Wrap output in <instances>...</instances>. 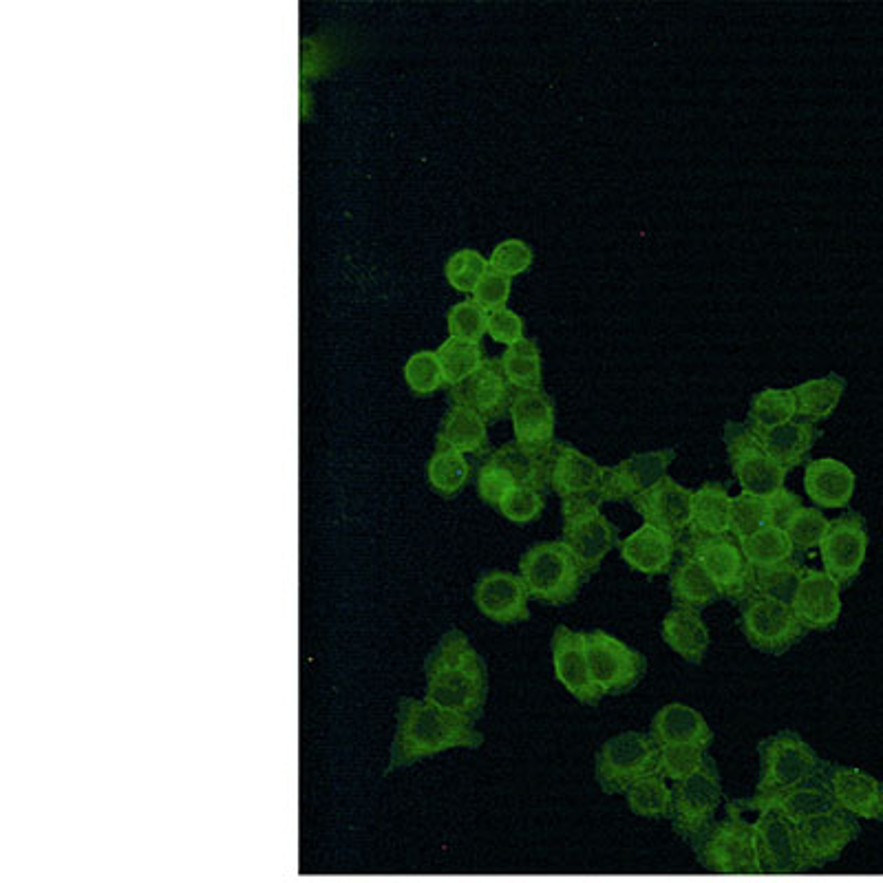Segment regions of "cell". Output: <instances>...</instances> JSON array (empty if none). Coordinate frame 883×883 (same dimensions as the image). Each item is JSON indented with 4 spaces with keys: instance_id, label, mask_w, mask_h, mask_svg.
<instances>
[{
    "instance_id": "31",
    "label": "cell",
    "mask_w": 883,
    "mask_h": 883,
    "mask_svg": "<svg viewBox=\"0 0 883 883\" xmlns=\"http://www.w3.org/2000/svg\"><path fill=\"white\" fill-rule=\"evenodd\" d=\"M555 455H557V444L544 446V449H533V446L510 442L504 444L502 449H497L491 457L513 473L515 482L519 486H533L539 488L541 493H546V488H550V475H552V464H555Z\"/></svg>"
},
{
    "instance_id": "6",
    "label": "cell",
    "mask_w": 883,
    "mask_h": 883,
    "mask_svg": "<svg viewBox=\"0 0 883 883\" xmlns=\"http://www.w3.org/2000/svg\"><path fill=\"white\" fill-rule=\"evenodd\" d=\"M561 517L563 544L570 548L579 566L588 572V577L599 572L605 557L610 555L614 546L621 544L619 528L603 515L601 504L594 495L563 499Z\"/></svg>"
},
{
    "instance_id": "30",
    "label": "cell",
    "mask_w": 883,
    "mask_h": 883,
    "mask_svg": "<svg viewBox=\"0 0 883 883\" xmlns=\"http://www.w3.org/2000/svg\"><path fill=\"white\" fill-rule=\"evenodd\" d=\"M751 433L758 438L764 453H767L775 464L786 468V471L800 466L819 438L815 424L802 418L786 422L778 429L751 431Z\"/></svg>"
},
{
    "instance_id": "51",
    "label": "cell",
    "mask_w": 883,
    "mask_h": 883,
    "mask_svg": "<svg viewBox=\"0 0 883 883\" xmlns=\"http://www.w3.org/2000/svg\"><path fill=\"white\" fill-rule=\"evenodd\" d=\"M515 486L517 482L513 473H510L506 466L495 462L493 457H488V460L480 466V471H477V493H480L486 504H491L495 508Z\"/></svg>"
},
{
    "instance_id": "1",
    "label": "cell",
    "mask_w": 883,
    "mask_h": 883,
    "mask_svg": "<svg viewBox=\"0 0 883 883\" xmlns=\"http://www.w3.org/2000/svg\"><path fill=\"white\" fill-rule=\"evenodd\" d=\"M488 669L460 630L446 632L424 663V700L475 725L484 716Z\"/></svg>"
},
{
    "instance_id": "53",
    "label": "cell",
    "mask_w": 883,
    "mask_h": 883,
    "mask_svg": "<svg viewBox=\"0 0 883 883\" xmlns=\"http://www.w3.org/2000/svg\"><path fill=\"white\" fill-rule=\"evenodd\" d=\"M486 334L491 336L495 343L502 345H515L524 338V321L513 310H499L488 314V329Z\"/></svg>"
},
{
    "instance_id": "20",
    "label": "cell",
    "mask_w": 883,
    "mask_h": 883,
    "mask_svg": "<svg viewBox=\"0 0 883 883\" xmlns=\"http://www.w3.org/2000/svg\"><path fill=\"white\" fill-rule=\"evenodd\" d=\"M791 610L806 632L833 630L842 616V588L824 570L806 568Z\"/></svg>"
},
{
    "instance_id": "14",
    "label": "cell",
    "mask_w": 883,
    "mask_h": 883,
    "mask_svg": "<svg viewBox=\"0 0 883 883\" xmlns=\"http://www.w3.org/2000/svg\"><path fill=\"white\" fill-rule=\"evenodd\" d=\"M674 449H658L647 453H636L627 460L605 468L603 482L594 499L603 506L608 502H623L645 493L667 475V468L674 464Z\"/></svg>"
},
{
    "instance_id": "8",
    "label": "cell",
    "mask_w": 883,
    "mask_h": 883,
    "mask_svg": "<svg viewBox=\"0 0 883 883\" xmlns=\"http://www.w3.org/2000/svg\"><path fill=\"white\" fill-rule=\"evenodd\" d=\"M725 800L716 760L709 758L689 778L674 784V831L685 839H698L716 824V813Z\"/></svg>"
},
{
    "instance_id": "40",
    "label": "cell",
    "mask_w": 883,
    "mask_h": 883,
    "mask_svg": "<svg viewBox=\"0 0 883 883\" xmlns=\"http://www.w3.org/2000/svg\"><path fill=\"white\" fill-rule=\"evenodd\" d=\"M804 572L806 566L797 557L778 563V566L753 570V594H762L767 599L791 605Z\"/></svg>"
},
{
    "instance_id": "17",
    "label": "cell",
    "mask_w": 883,
    "mask_h": 883,
    "mask_svg": "<svg viewBox=\"0 0 883 883\" xmlns=\"http://www.w3.org/2000/svg\"><path fill=\"white\" fill-rule=\"evenodd\" d=\"M634 510L643 517V524H652L665 530L680 541L685 533H689L691 524V506H694V491H689L683 484H678L674 477L665 475L661 482L647 488L645 493L630 499Z\"/></svg>"
},
{
    "instance_id": "36",
    "label": "cell",
    "mask_w": 883,
    "mask_h": 883,
    "mask_svg": "<svg viewBox=\"0 0 883 883\" xmlns=\"http://www.w3.org/2000/svg\"><path fill=\"white\" fill-rule=\"evenodd\" d=\"M630 811L647 819H667L674 815V789L667 784L663 773L645 775L625 791Z\"/></svg>"
},
{
    "instance_id": "19",
    "label": "cell",
    "mask_w": 883,
    "mask_h": 883,
    "mask_svg": "<svg viewBox=\"0 0 883 883\" xmlns=\"http://www.w3.org/2000/svg\"><path fill=\"white\" fill-rule=\"evenodd\" d=\"M822 780L844 813L883 822V782L875 775L846 764H828Z\"/></svg>"
},
{
    "instance_id": "48",
    "label": "cell",
    "mask_w": 883,
    "mask_h": 883,
    "mask_svg": "<svg viewBox=\"0 0 883 883\" xmlns=\"http://www.w3.org/2000/svg\"><path fill=\"white\" fill-rule=\"evenodd\" d=\"M709 758L707 749L691 747V744H676V747H661V773L667 782H680L694 775Z\"/></svg>"
},
{
    "instance_id": "23",
    "label": "cell",
    "mask_w": 883,
    "mask_h": 883,
    "mask_svg": "<svg viewBox=\"0 0 883 883\" xmlns=\"http://www.w3.org/2000/svg\"><path fill=\"white\" fill-rule=\"evenodd\" d=\"M758 866L767 872H791L804 864L797 831L791 822L773 811H762L753 822Z\"/></svg>"
},
{
    "instance_id": "7",
    "label": "cell",
    "mask_w": 883,
    "mask_h": 883,
    "mask_svg": "<svg viewBox=\"0 0 883 883\" xmlns=\"http://www.w3.org/2000/svg\"><path fill=\"white\" fill-rule=\"evenodd\" d=\"M678 552L700 563L716 583L720 597L740 605L753 594V568L733 535L687 537L678 541Z\"/></svg>"
},
{
    "instance_id": "34",
    "label": "cell",
    "mask_w": 883,
    "mask_h": 883,
    "mask_svg": "<svg viewBox=\"0 0 883 883\" xmlns=\"http://www.w3.org/2000/svg\"><path fill=\"white\" fill-rule=\"evenodd\" d=\"M438 442L451 446V449L464 455L482 453L488 449L486 420L475 409L453 402V407L446 411L442 420Z\"/></svg>"
},
{
    "instance_id": "50",
    "label": "cell",
    "mask_w": 883,
    "mask_h": 883,
    "mask_svg": "<svg viewBox=\"0 0 883 883\" xmlns=\"http://www.w3.org/2000/svg\"><path fill=\"white\" fill-rule=\"evenodd\" d=\"M533 261H535L533 248H530L526 241L506 239L493 250L491 259H488V268L506 276V279H513V276L524 274L530 265H533Z\"/></svg>"
},
{
    "instance_id": "26",
    "label": "cell",
    "mask_w": 883,
    "mask_h": 883,
    "mask_svg": "<svg viewBox=\"0 0 883 883\" xmlns=\"http://www.w3.org/2000/svg\"><path fill=\"white\" fill-rule=\"evenodd\" d=\"M647 733L658 744V749L691 744V747L709 751L711 742H714V731H711L709 722L702 718L700 711L683 705V702H672V705L658 709Z\"/></svg>"
},
{
    "instance_id": "27",
    "label": "cell",
    "mask_w": 883,
    "mask_h": 883,
    "mask_svg": "<svg viewBox=\"0 0 883 883\" xmlns=\"http://www.w3.org/2000/svg\"><path fill=\"white\" fill-rule=\"evenodd\" d=\"M605 466L592 460L570 444H557L555 464H552L550 488L552 493L563 499L588 497L599 491L603 482Z\"/></svg>"
},
{
    "instance_id": "42",
    "label": "cell",
    "mask_w": 883,
    "mask_h": 883,
    "mask_svg": "<svg viewBox=\"0 0 883 883\" xmlns=\"http://www.w3.org/2000/svg\"><path fill=\"white\" fill-rule=\"evenodd\" d=\"M438 360L444 374V382L451 387H457L468 376L482 367L484 363V351L480 343H471V340L462 338H446L438 347Z\"/></svg>"
},
{
    "instance_id": "9",
    "label": "cell",
    "mask_w": 883,
    "mask_h": 883,
    "mask_svg": "<svg viewBox=\"0 0 883 883\" xmlns=\"http://www.w3.org/2000/svg\"><path fill=\"white\" fill-rule=\"evenodd\" d=\"M740 630L747 643L762 654L782 656L808 634L797 621L791 605L751 594L740 603Z\"/></svg>"
},
{
    "instance_id": "11",
    "label": "cell",
    "mask_w": 883,
    "mask_h": 883,
    "mask_svg": "<svg viewBox=\"0 0 883 883\" xmlns=\"http://www.w3.org/2000/svg\"><path fill=\"white\" fill-rule=\"evenodd\" d=\"M698 848L702 864L716 872H755L760 868L753 824L742 817V811L731 800L727 802V817L698 839Z\"/></svg>"
},
{
    "instance_id": "25",
    "label": "cell",
    "mask_w": 883,
    "mask_h": 883,
    "mask_svg": "<svg viewBox=\"0 0 883 883\" xmlns=\"http://www.w3.org/2000/svg\"><path fill=\"white\" fill-rule=\"evenodd\" d=\"M619 552L621 559L634 572H641L645 577H658V574H667L674 568L678 541L661 528L643 524L621 541Z\"/></svg>"
},
{
    "instance_id": "33",
    "label": "cell",
    "mask_w": 883,
    "mask_h": 883,
    "mask_svg": "<svg viewBox=\"0 0 883 883\" xmlns=\"http://www.w3.org/2000/svg\"><path fill=\"white\" fill-rule=\"evenodd\" d=\"M669 594H672L674 605H685V608H694L698 612L722 599L709 574L702 570L696 559L687 555H680L676 566L669 570Z\"/></svg>"
},
{
    "instance_id": "15",
    "label": "cell",
    "mask_w": 883,
    "mask_h": 883,
    "mask_svg": "<svg viewBox=\"0 0 883 883\" xmlns=\"http://www.w3.org/2000/svg\"><path fill=\"white\" fill-rule=\"evenodd\" d=\"M552 667L559 683L577 698L581 705L597 707L603 691L594 685L588 663V650H585V632L570 630L568 625H557L550 641Z\"/></svg>"
},
{
    "instance_id": "37",
    "label": "cell",
    "mask_w": 883,
    "mask_h": 883,
    "mask_svg": "<svg viewBox=\"0 0 883 883\" xmlns=\"http://www.w3.org/2000/svg\"><path fill=\"white\" fill-rule=\"evenodd\" d=\"M427 477L435 493L442 497H455L471 477V464L466 462L464 453L438 442L427 466Z\"/></svg>"
},
{
    "instance_id": "13",
    "label": "cell",
    "mask_w": 883,
    "mask_h": 883,
    "mask_svg": "<svg viewBox=\"0 0 883 883\" xmlns=\"http://www.w3.org/2000/svg\"><path fill=\"white\" fill-rule=\"evenodd\" d=\"M868 528L866 519L855 510L831 519L826 537L819 544L824 572L839 588L846 590L859 577L868 557Z\"/></svg>"
},
{
    "instance_id": "52",
    "label": "cell",
    "mask_w": 883,
    "mask_h": 883,
    "mask_svg": "<svg viewBox=\"0 0 883 883\" xmlns=\"http://www.w3.org/2000/svg\"><path fill=\"white\" fill-rule=\"evenodd\" d=\"M508 299H510V279H506V276L497 274L493 270H488V274L484 276L480 285H477L475 292H473V301L488 314L506 310Z\"/></svg>"
},
{
    "instance_id": "38",
    "label": "cell",
    "mask_w": 883,
    "mask_h": 883,
    "mask_svg": "<svg viewBox=\"0 0 883 883\" xmlns=\"http://www.w3.org/2000/svg\"><path fill=\"white\" fill-rule=\"evenodd\" d=\"M797 398L793 389H764L755 393L747 416L751 431H771L795 420Z\"/></svg>"
},
{
    "instance_id": "32",
    "label": "cell",
    "mask_w": 883,
    "mask_h": 883,
    "mask_svg": "<svg viewBox=\"0 0 883 883\" xmlns=\"http://www.w3.org/2000/svg\"><path fill=\"white\" fill-rule=\"evenodd\" d=\"M731 502L733 497L722 484H702L694 493L689 537L731 535Z\"/></svg>"
},
{
    "instance_id": "22",
    "label": "cell",
    "mask_w": 883,
    "mask_h": 883,
    "mask_svg": "<svg viewBox=\"0 0 883 883\" xmlns=\"http://www.w3.org/2000/svg\"><path fill=\"white\" fill-rule=\"evenodd\" d=\"M795 831L806 864H822L839 857V853L859 837L861 828L857 817L844 811H831L795 826Z\"/></svg>"
},
{
    "instance_id": "12",
    "label": "cell",
    "mask_w": 883,
    "mask_h": 883,
    "mask_svg": "<svg viewBox=\"0 0 883 883\" xmlns=\"http://www.w3.org/2000/svg\"><path fill=\"white\" fill-rule=\"evenodd\" d=\"M725 442L729 453V464L733 477H736L742 493L771 497L784 488L786 468L775 464L764 453L758 438L744 424L729 422L725 427Z\"/></svg>"
},
{
    "instance_id": "47",
    "label": "cell",
    "mask_w": 883,
    "mask_h": 883,
    "mask_svg": "<svg viewBox=\"0 0 883 883\" xmlns=\"http://www.w3.org/2000/svg\"><path fill=\"white\" fill-rule=\"evenodd\" d=\"M404 380L420 396H429V393L446 385L438 354L435 351H418V354H413L407 360V365H404Z\"/></svg>"
},
{
    "instance_id": "29",
    "label": "cell",
    "mask_w": 883,
    "mask_h": 883,
    "mask_svg": "<svg viewBox=\"0 0 883 883\" xmlns=\"http://www.w3.org/2000/svg\"><path fill=\"white\" fill-rule=\"evenodd\" d=\"M661 636L669 650L691 665H700L705 661L711 645L709 627L702 621V614L694 608H685V605H674L665 614Z\"/></svg>"
},
{
    "instance_id": "10",
    "label": "cell",
    "mask_w": 883,
    "mask_h": 883,
    "mask_svg": "<svg viewBox=\"0 0 883 883\" xmlns=\"http://www.w3.org/2000/svg\"><path fill=\"white\" fill-rule=\"evenodd\" d=\"M585 650L592 680L603 696L627 694L647 672V658L641 652L603 630L585 632Z\"/></svg>"
},
{
    "instance_id": "35",
    "label": "cell",
    "mask_w": 883,
    "mask_h": 883,
    "mask_svg": "<svg viewBox=\"0 0 883 883\" xmlns=\"http://www.w3.org/2000/svg\"><path fill=\"white\" fill-rule=\"evenodd\" d=\"M846 391V380L837 374L802 382L793 393L797 398V416L808 422H822L833 416Z\"/></svg>"
},
{
    "instance_id": "54",
    "label": "cell",
    "mask_w": 883,
    "mask_h": 883,
    "mask_svg": "<svg viewBox=\"0 0 883 883\" xmlns=\"http://www.w3.org/2000/svg\"><path fill=\"white\" fill-rule=\"evenodd\" d=\"M769 499H771V506H773V526H780V528H784L786 521H789L795 510L802 506V499L797 497L795 493H791L789 488H782V491L771 495Z\"/></svg>"
},
{
    "instance_id": "18",
    "label": "cell",
    "mask_w": 883,
    "mask_h": 883,
    "mask_svg": "<svg viewBox=\"0 0 883 883\" xmlns=\"http://www.w3.org/2000/svg\"><path fill=\"white\" fill-rule=\"evenodd\" d=\"M731 802L736 804L740 811H758V813L773 811L782 815L786 822H791L793 826H800L817 815L842 811L822 778L808 782L804 786H797V789L791 791L755 793L753 797H749V800H731Z\"/></svg>"
},
{
    "instance_id": "41",
    "label": "cell",
    "mask_w": 883,
    "mask_h": 883,
    "mask_svg": "<svg viewBox=\"0 0 883 883\" xmlns=\"http://www.w3.org/2000/svg\"><path fill=\"white\" fill-rule=\"evenodd\" d=\"M499 363L515 389H541V354L535 340L521 338L519 343L510 345Z\"/></svg>"
},
{
    "instance_id": "46",
    "label": "cell",
    "mask_w": 883,
    "mask_h": 883,
    "mask_svg": "<svg viewBox=\"0 0 883 883\" xmlns=\"http://www.w3.org/2000/svg\"><path fill=\"white\" fill-rule=\"evenodd\" d=\"M546 508V495L539 491V488L533 486H515L502 502H499L497 510L502 513V517H506L513 524H530L541 517Z\"/></svg>"
},
{
    "instance_id": "45",
    "label": "cell",
    "mask_w": 883,
    "mask_h": 883,
    "mask_svg": "<svg viewBox=\"0 0 883 883\" xmlns=\"http://www.w3.org/2000/svg\"><path fill=\"white\" fill-rule=\"evenodd\" d=\"M488 261L477 250H460L446 261L444 274L446 281L451 283L453 290L457 292H475V287L488 274Z\"/></svg>"
},
{
    "instance_id": "28",
    "label": "cell",
    "mask_w": 883,
    "mask_h": 883,
    "mask_svg": "<svg viewBox=\"0 0 883 883\" xmlns=\"http://www.w3.org/2000/svg\"><path fill=\"white\" fill-rule=\"evenodd\" d=\"M857 477L835 457H819L806 464L804 491L819 508H846L855 495Z\"/></svg>"
},
{
    "instance_id": "49",
    "label": "cell",
    "mask_w": 883,
    "mask_h": 883,
    "mask_svg": "<svg viewBox=\"0 0 883 883\" xmlns=\"http://www.w3.org/2000/svg\"><path fill=\"white\" fill-rule=\"evenodd\" d=\"M446 323H449V332L453 338L480 343L488 329V312L482 310L475 301H462L451 307Z\"/></svg>"
},
{
    "instance_id": "16",
    "label": "cell",
    "mask_w": 883,
    "mask_h": 883,
    "mask_svg": "<svg viewBox=\"0 0 883 883\" xmlns=\"http://www.w3.org/2000/svg\"><path fill=\"white\" fill-rule=\"evenodd\" d=\"M473 601L488 621L517 625L530 619V594L519 574L508 570H488L475 581Z\"/></svg>"
},
{
    "instance_id": "24",
    "label": "cell",
    "mask_w": 883,
    "mask_h": 883,
    "mask_svg": "<svg viewBox=\"0 0 883 883\" xmlns=\"http://www.w3.org/2000/svg\"><path fill=\"white\" fill-rule=\"evenodd\" d=\"M510 420H513L515 442L533 449L555 444V404L541 389H517L510 400Z\"/></svg>"
},
{
    "instance_id": "39",
    "label": "cell",
    "mask_w": 883,
    "mask_h": 883,
    "mask_svg": "<svg viewBox=\"0 0 883 883\" xmlns=\"http://www.w3.org/2000/svg\"><path fill=\"white\" fill-rule=\"evenodd\" d=\"M738 541L744 557H747L749 566L753 570L778 566V563L791 561L797 555L789 535H786V530L780 526H767L758 530L755 535Z\"/></svg>"
},
{
    "instance_id": "43",
    "label": "cell",
    "mask_w": 883,
    "mask_h": 883,
    "mask_svg": "<svg viewBox=\"0 0 883 883\" xmlns=\"http://www.w3.org/2000/svg\"><path fill=\"white\" fill-rule=\"evenodd\" d=\"M773 526V506L769 497L740 493L731 502V535L744 539L758 530Z\"/></svg>"
},
{
    "instance_id": "3",
    "label": "cell",
    "mask_w": 883,
    "mask_h": 883,
    "mask_svg": "<svg viewBox=\"0 0 883 883\" xmlns=\"http://www.w3.org/2000/svg\"><path fill=\"white\" fill-rule=\"evenodd\" d=\"M519 577L526 583L530 599L561 608L579 597L588 581L579 561L563 541H539L519 559Z\"/></svg>"
},
{
    "instance_id": "2",
    "label": "cell",
    "mask_w": 883,
    "mask_h": 883,
    "mask_svg": "<svg viewBox=\"0 0 883 883\" xmlns=\"http://www.w3.org/2000/svg\"><path fill=\"white\" fill-rule=\"evenodd\" d=\"M482 744V731H477L471 722L431 705L424 698H400L389 769L411 767L451 749H480Z\"/></svg>"
},
{
    "instance_id": "4",
    "label": "cell",
    "mask_w": 883,
    "mask_h": 883,
    "mask_svg": "<svg viewBox=\"0 0 883 883\" xmlns=\"http://www.w3.org/2000/svg\"><path fill=\"white\" fill-rule=\"evenodd\" d=\"M760 775L755 793H780L804 786L824 775L828 762L819 758L817 751L800 733L782 729L758 742Z\"/></svg>"
},
{
    "instance_id": "5",
    "label": "cell",
    "mask_w": 883,
    "mask_h": 883,
    "mask_svg": "<svg viewBox=\"0 0 883 883\" xmlns=\"http://www.w3.org/2000/svg\"><path fill=\"white\" fill-rule=\"evenodd\" d=\"M661 773V749L650 733L623 731L605 740L594 758V780L608 795H625L645 775Z\"/></svg>"
},
{
    "instance_id": "44",
    "label": "cell",
    "mask_w": 883,
    "mask_h": 883,
    "mask_svg": "<svg viewBox=\"0 0 883 883\" xmlns=\"http://www.w3.org/2000/svg\"><path fill=\"white\" fill-rule=\"evenodd\" d=\"M828 526H831V519H826L822 510L800 506L793 513V517L786 521L784 530L786 535H789L795 552L806 555V552L819 548V544H822L826 537Z\"/></svg>"
},
{
    "instance_id": "21",
    "label": "cell",
    "mask_w": 883,
    "mask_h": 883,
    "mask_svg": "<svg viewBox=\"0 0 883 883\" xmlns=\"http://www.w3.org/2000/svg\"><path fill=\"white\" fill-rule=\"evenodd\" d=\"M451 400L475 409L484 420H502L513 400V385L508 382L502 363L486 358L480 369L451 389Z\"/></svg>"
}]
</instances>
